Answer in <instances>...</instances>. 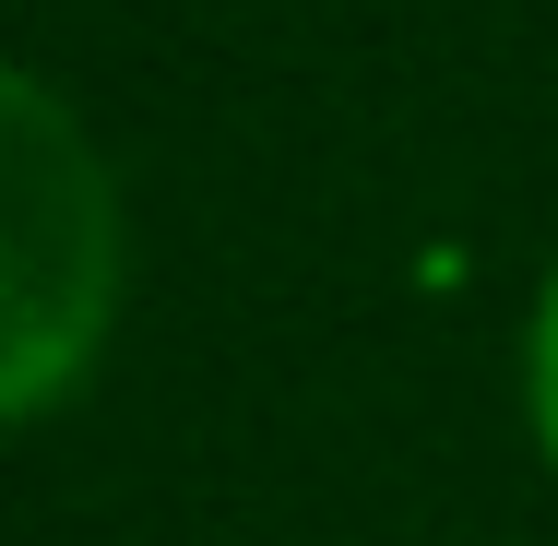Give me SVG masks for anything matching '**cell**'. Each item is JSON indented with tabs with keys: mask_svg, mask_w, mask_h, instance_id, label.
<instances>
[{
	"mask_svg": "<svg viewBox=\"0 0 558 546\" xmlns=\"http://www.w3.org/2000/svg\"><path fill=\"white\" fill-rule=\"evenodd\" d=\"M119 321V191L84 119L0 60V428L60 404Z\"/></svg>",
	"mask_w": 558,
	"mask_h": 546,
	"instance_id": "cell-1",
	"label": "cell"
},
{
	"mask_svg": "<svg viewBox=\"0 0 558 546\" xmlns=\"http://www.w3.org/2000/svg\"><path fill=\"white\" fill-rule=\"evenodd\" d=\"M523 380H535V439H547V463H558V274H547V298H535V356H523Z\"/></svg>",
	"mask_w": 558,
	"mask_h": 546,
	"instance_id": "cell-2",
	"label": "cell"
}]
</instances>
